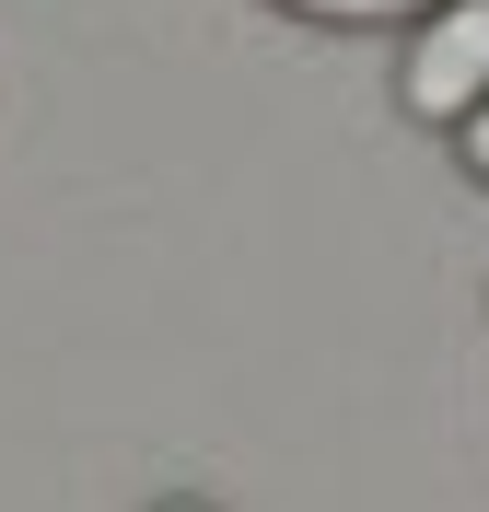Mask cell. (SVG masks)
I'll use <instances>...</instances> for the list:
<instances>
[{"mask_svg":"<svg viewBox=\"0 0 489 512\" xmlns=\"http://www.w3.org/2000/svg\"><path fill=\"white\" fill-rule=\"evenodd\" d=\"M396 105L420 128H455L466 105H489V0H431L408 59H396Z\"/></svg>","mask_w":489,"mask_h":512,"instance_id":"6da1fadb","label":"cell"},{"mask_svg":"<svg viewBox=\"0 0 489 512\" xmlns=\"http://www.w3.org/2000/svg\"><path fill=\"white\" fill-rule=\"evenodd\" d=\"M280 12H303V24H338V35H350V24H420L431 0H280Z\"/></svg>","mask_w":489,"mask_h":512,"instance_id":"7a4b0ae2","label":"cell"},{"mask_svg":"<svg viewBox=\"0 0 489 512\" xmlns=\"http://www.w3.org/2000/svg\"><path fill=\"white\" fill-rule=\"evenodd\" d=\"M455 152H466V175L489 187V105H466V117H455Z\"/></svg>","mask_w":489,"mask_h":512,"instance_id":"3957f363","label":"cell"},{"mask_svg":"<svg viewBox=\"0 0 489 512\" xmlns=\"http://www.w3.org/2000/svg\"><path fill=\"white\" fill-rule=\"evenodd\" d=\"M152 512H210V501H152Z\"/></svg>","mask_w":489,"mask_h":512,"instance_id":"277c9868","label":"cell"}]
</instances>
